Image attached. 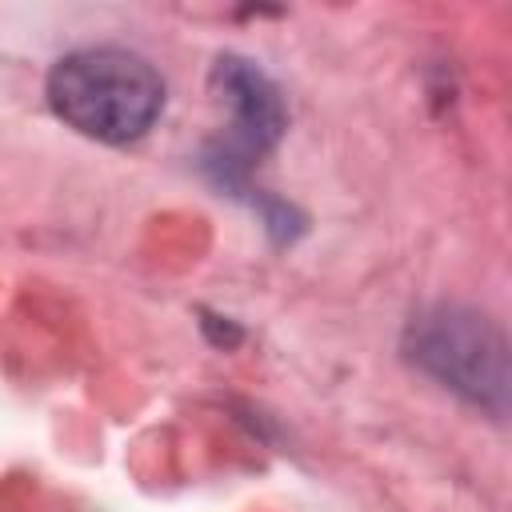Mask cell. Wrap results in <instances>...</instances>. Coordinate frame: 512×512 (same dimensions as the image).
<instances>
[{"instance_id":"obj_1","label":"cell","mask_w":512,"mask_h":512,"mask_svg":"<svg viewBox=\"0 0 512 512\" xmlns=\"http://www.w3.org/2000/svg\"><path fill=\"white\" fill-rule=\"evenodd\" d=\"M48 100L76 132L104 144H128L156 124L164 80L128 48H80L52 68Z\"/></svg>"},{"instance_id":"obj_2","label":"cell","mask_w":512,"mask_h":512,"mask_svg":"<svg viewBox=\"0 0 512 512\" xmlns=\"http://www.w3.org/2000/svg\"><path fill=\"white\" fill-rule=\"evenodd\" d=\"M412 360L460 396L504 408V340L468 308H436L412 324Z\"/></svg>"},{"instance_id":"obj_3","label":"cell","mask_w":512,"mask_h":512,"mask_svg":"<svg viewBox=\"0 0 512 512\" xmlns=\"http://www.w3.org/2000/svg\"><path fill=\"white\" fill-rule=\"evenodd\" d=\"M216 84L224 88V100L236 112V144H244L248 152H264L284 124L276 88L264 80V72H256L248 60L236 56L216 64Z\"/></svg>"}]
</instances>
